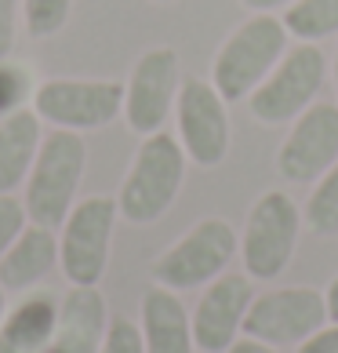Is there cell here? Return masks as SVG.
Masks as SVG:
<instances>
[{"mask_svg": "<svg viewBox=\"0 0 338 353\" xmlns=\"http://www.w3.org/2000/svg\"><path fill=\"white\" fill-rule=\"evenodd\" d=\"M186 150H182L178 135L171 132H153L142 139L135 150L127 175L116 190V212L131 226H149V222L164 219L178 201L182 182H186Z\"/></svg>", "mask_w": 338, "mask_h": 353, "instance_id": "obj_1", "label": "cell"}, {"mask_svg": "<svg viewBox=\"0 0 338 353\" xmlns=\"http://www.w3.org/2000/svg\"><path fill=\"white\" fill-rule=\"evenodd\" d=\"M87 172V146L81 132H66V128H51L41 139L36 161L25 175V215L36 226L59 230L66 215L73 212L76 193Z\"/></svg>", "mask_w": 338, "mask_h": 353, "instance_id": "obj_2", "label": "cell"}, {"mask_svg": "<svg viewBox=\"0 0 338 353\" xmlns=\"http://www.w3.org/2000/svg\"><path fill=\"white\" fill-rule=\"evenodd\" d=\"M291 48V33L280 15H251L233 30L215 51L211 81L226 102H248V95L273 73Z\"/></svg>", "mask_w": 338, "mask_h": 353, "instance_id": "obj_3", "label": "cell"}, {"mask_svg": "<svg viewBox=\"0 0 338 353\" xmlns=\"http://www.w3.org/2000/svg\"><path fill=\"white\" fill-rule=\"evenodd\" d=\"M237 255H240V233L226 219L207 215L182 233L167 252L153 259L149 277L153 284L171 288V292H193V288H207L215 277H222Z\"/></svg>", "mask_w": 338, "mask_h": 353, "instance_id": "obj_4", "label": "cell"}, {"mask_svg": "<svg viewBox=\"0 0 338 353\" xmlns=\"http://www.w3.org/2000/svg\"><path fill=\"white\" fill-rule=\"evenodd\" d=\"M302 208L291 193L266 190L251 204L248 222L240 233V263L251 281H277L291 266L302 237Z\"/></svg>", "mask_w": 338, "mask_h": 353, "instance_id": "obj_5", "label": "cell"}, {"mask_svg": "<svg viewBox=\"0 0 338 353\" xmlns=\"http://www.w3.org/2000/svg\"><path fill=\"white\" fill-rule=\"evenodd\" d=\"M324 81H328V55L320 51V44L295 41L273 66V73L248 95V110L266 128L291 124L317 102Z\"/></svg>", "mask_w": 338, "mask_h": 353, "instance_id": "obj_6", "label": "cell"}, {"mask_svg": "<svg viewBox=\"0 0 338 353\" xmlns=\"http://www.w3.org/2000/svg\"><path fill=\"white\" fill-rule=\"evenodd\" d=\"M116 219H120L116 197L95 193L76 201L59 226V266L73 288H98V281L106 277Z\"/></svg>", "mask_w": 338, "mask_h": 353, "instance_id": "obj_7", "label": "cell"}, {"mask_svg": "<svg viewBox=\"0 0 338 353\" xmlns=\"http://www.w3.org/2000/svg\"><path fill=\"white\" fill-rule=\"evenodd\" d=\"M33 110L44 124L66 132H102L124 113L120 81H81V77H51L33 88Z\"/></svg>", "mask_w": 338, "mask_h": 353, "instance_id": "obj_8", "label": "cell"}, {"mask_svg": "<svg viewBox=\"0 0 338 353\" xmlns=\"http://www.w3.org/2000/svg\"><path fill=\"white\" fill-rule=\"evenodd\" d=\"M175 132L186 161L197 168H218L229 157V102L204 77H186L175 99Z\"/></svg>", "mask_w": 338, "mask_h": 353, "instance_id": "obj_9", "label": "cell"}, {"mask_svg": "<svg viewBox=\"0 0 338 353\" xmlns=\"http://www.w3.org/2000/svg\"><path fill=\"white\" fill-rule=\"evenodd\" d=\"M328 299L320 288L291 284L273 288L251 299V310L244 317V335L262 339L269 346H302L313 332L328 324Z\"/></svg>", "mask_w": 338, "mask_h": 353, "instance_id": "obj_10", "label": "cell"}, {"mask_svg": "<svg viewBox=\"0 0 338 353\" xmlns=\"http://www.w3.org/2000/svg\"><path fill=\"white\" fill-rule=\"evenodd\" d=\"M182 88V62L175 48H149L142 51L131 66V77L124 81V124L135 135L164 132L167 117L175 113V99Z\"/></svg>", "mask_w": 338, "mask_h": 353, "instance_id": "obj_11", "label": "cell"}, {"mask_svg": "<svg viewBox=\"0 0 338 353\" xmlns=\"http://www.w3.org/2000/svg\"><path fill=\"white\" fill-rule=\"evenodd\" d=\"M338 161V102H313L288 124L277 150V175L284 182H317Z\"/></svg>", "mask_w": 338, "mask_h": 353, "instance_id": "obj_12", "label": "cell"}, {"mask_svg": "<svg viewBox=\"0 0 338 353\" xmlns=\"http://www.w3.org/2000/svg\"><path fill=\"white\" fill-rule=\"evenodd\" d=\"M255 288L248 273H222L204 288L197 299L193 321V343L200 353H226L244 335V317L251 310Z\"/></svg>", "mask_w": 338, "mask_h": 353, "instance_id": "obj_13", "label": "cell"}, {"mask_svg": "<svg viewBox=\"0 0 338 353\" xmlns=\"http://www.w3.org/2000/svg\"><path fill=\"white\" fill-rule=\"evenodd\" d=\"M109 328V310L98 288H73L59 303V328L44 353H98Z\"/></svg>", "mask_w": 338, "mask_h": 353, "instance_id": "obj_14", "label": "cell"}, {"mask_svg": "<svg viewBox=\"0 0 338 353\" xmlns=\"http://www.w3.org/2000/svg\"><path fill=\"white\" fill-rule=\"evenodd\" d=\"M138 328L146 353H197L189 310L182 306L178 292H171V288H146L138 306Z\"/></svg>", "mask_w": 338, "mask_h": 353, "instance_id": "obj_15", "label": "cell"}, {"mask_svg": "<svg viewBox=\"0 0 338 353\" xmlns=\"http://www.w3.org/2000/svg\"><path fill=\"white\" fill-rule=\"evenodd\" d=\"M59 266V233L36 222H25L11 248L0 255V288L4 292H30Z\"/></svg>", "mask_w": 338, "mask_h": 353, "instance_id": "obj_16", "label": "cell"}, {"mask_svg": "<svg viewBox=\"0 0 338 353\" xmlns=\"http://www.w3.org/2000/svg\"><path fill=\"white\" fill-rule=\"evenodd\" d=\"M59 328V299L47 292H30L11 306L0 324V353H44Z\"/></svg>", "mask_w": 338, "mask_h": 353, "instance_id": "obj_17", "label": "cell"}, {"mask_svg": "<svg viewBox=\"0 0 338 353\" xmlns=\"http://www.w3.org/2000/svg\"><path fill=\"white\" fill-rule=\"evenodd\" d=\"M41 117L33 106H19L15 113L0 117V193H15L25 186V175L41 150Z\"/></svg>", "mask_w": 338, "mask_h": 353, "instance_id": "obj_18", "label": "cell"}, {"mask_svg": "<svg viewBox=\"0 0 338 353\" xmlns=\"http://www.w3.org/2000/svg\"><path fill=\"white\" fill-rule=\"evenodd\" d=\"M291 41L320 44L338 33V0H295L291 8L280 11Z\"/></svg>", "mask_w": 338, "mask_h": 353, "instance_id": "obj_19", "label": "cell"}, {"mask_svg": "<svg viewBox=\"0 0 338 353\" xmlns=\"http://www.w3.org/2000/svg\"><path fill=\"white\" fill-rule=\"evenodd\" d=\"M302 222L317 237H335L338 233V161L313 182V193L306 201Z\"/></svg>", "mask_w": 338, "mask_h": 353, "instance_id": "obj_20", "label": "cell"}, {"mask_svg": "<svg viewBox=\"0 0 338 353\" xmlns=\"http://www.w3.org/2000/svg\"><path fill=\"white\" fill-rule=\"evenodd\" d=\"M70 11H73V0H22V22L36 41L55 37L70 22Z\"/></svg>", "mask_w": 338, "mask_h": 353, "instance_id": "obj_21", "label": "cell"}, {"mask_svg": "<svg viewBox=\"0 0 338 353\" xmlns=\"http://www.w3.org/2000/svg\"><path fill=\"white\" fill-rule=\"evenodd\" d=\"M25 95H33V77L25 73L22 66L0 62V117L15 113Z\"/></svg>", "mask_w": 338, "mask_h": 353, "instance_id": "obj_22", "label": "cell"}, {"mask_svg": "<svg viewBox=\"0 0 338 353\" xmlns=\"http://www.w3.org/2000/svg\"><path fill=\"white\" fill-rule=\"evenodd\" d=\"M98 353H146L142 328L131 317H109V328H106V335H102Z\"/></svg>", "mask_w": 338, "mask_h": 353, "instance_id": "obj_23", "label": "cell"}, {"mask_svg": "<svg viewBox=\"0 0 338 353\" xmlns=\"http://www.w3.org/2000/svg\"><path fill=\"white\" fill-rule=\"evenodd\" d=\"M25 222H30L25 204L19 197H11V193H0V255H4L11 248V241L25 230Z\"/></svg>", "mask_w": 338, "mask_h": 353, "instance_id": "obj_24", "label": "cell"}, {"mask_svg": "<svg viewBox=\"0 0 338 353\" xmlns=\"http://www.w3.org/2000/svg\"><path fill=\"white\" fill-rule=\"evenodd\" d=\"M19 11H22V0H0V62L11 55V48H15Z\"/></svg>", "mask_w": 338, "mask_h": 353, "instance_id": "obj_25", "label": "cell"}, {"mask_svg": "<svg viewBox=\"0 0 338 353\" xmlns=\"http://www.w3.org/2000/svg\"><path fill=\"white\" fill-rule=\"evenodd\" d=\"M295 353H338V321H328L302 346H295Z\"/></svg>", "mask_w": 338, "mask_h": 353, "instance_id": "obj_26", "label": "cell"}, {"mask_svg": "<svg viewBox=\"0 0 338 353\" xmlns=\"http://www.w3.org/2000/svg\"><path fill=\"white\" fill-rule=\"evenodd\" d=\"M226 353H280L277 346H269V343H262V339H251V335H240L237 343H233Z\"/></svg>", "mask_w": 338, "mask_h": 353, "instance_id": "obj_27", "label": "cell"}, {"mask_svg": "<svg viewBox=\"0 0 338 353\" xmlns=\"http://www.w3.org/2000/svg\"><path fill=\"white\" fill-rule=\"evenodd\" d=\"M248 11H255V15H277V11H284V8H291L295 0H240Z\"/></svg>", "mask_w": 338, "mask_h": 353, "instance_id": "obj_28", "label": "cell"}, {"mask_svg": "<svg viewBox=\"0 0 338 353\" xmlns=\"http://www.w3.org/2000/svg\"><path fill=\"white\" fill-rule=\"evenodd\" d=\"M324 299H328V317L331 321H338V277L324 288Z\"/></svg>", "mask_w": 338, "mask_h": 353, "instance_id": "obj_29", "label": "cell"}, {"mask_svg": "<svg viewBox=\"0 0 338 353\" xmlns=\"http://www.w3.org/2000/svg\"><path fill=\"white\" fill-rule=\"evenodd\" d=\"M4 313H8V292L0 288V324H4Z\"/></svg>", "mask_w": 338, "mask_h": 353, "instance_id": "obj_30", "label": "cell"}, {"mask_svg": "<svg viewBox=\"0 0 338 353\" xmlns=\"http://www.w3.org/2000/svg\"><path fill=\"white\" fill-rule=\"evenodd\" d=\"M335 99H338V48H335Z\"/></svg>", "mask_w": 338, "mask_h": 353, "instance_id": "obj_31", "label": "cell"}, {"mask_svg": "<svg viewBox=\"0 0 338 353\" xmlns=\"http://www.w3.org/2000/svg\"><path fill=\"white\" fill-rule=\"evenodd\" d=\"M153 4H175V0H153Z\"/></svg>", "mask_w": 338, "mask_h": 353, "instance_id": "obj_32", "label": "cell"}]
</instances>
